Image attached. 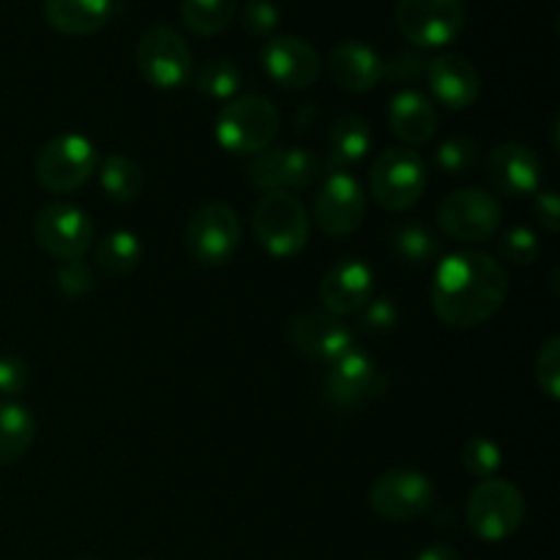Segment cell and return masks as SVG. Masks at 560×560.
Here are the masks:
<instances>
[{
    "mask_svg": "<svg viewBox=\"0 0 560 560\" xmlns=\"http://www.w3.org/2000/svg\"><path fill=\"white\" fill-rule=\"evenodd\" d=\"M388 126H392L394 137L402 140L408 148L424 145L438 129L435 104L424 93L405 88V91L394 93L392 104H388Z\"/></svg>",
    "mask_w": 560,
    "mask_h": 560,
    "instance_id": "22",
    "label": "cell"
},
{
    "mask_svg": "<svg viewBox=\"0 0 560 560\" xmlns=\"http://www.w3.org/2000/svg\"><path fill=\"white\" fill-rule=\"evenodd\" d=\"M279 5L271 0H249V3L241 9V22H244L246 33L257 38H271L273 31L279 27Z\"/></svg>",
    "mask_w": 560,
    "mask_h": 560,
    "instance_id": "36",
    "label": "cell"
},
{
    "mask_svg": "<svg viewBox=\"0 0 560 560\" xmlns=\"http://www.w3.org/2000/svg\"><path fill=\"white\" fill-rule=\"evenodd\" d=\"M142 260V241L131 230H113L96 246V266L104 277L120 279Z\"/></svg>",
    "mask_w": 560,
    "mask_h": 560,
    "instance_id": "27",
    "label": "cell"
},
{
    "mask_svg": "<svg viewBox=\"0 0 560 560\" xmlns=\"http://www.w3.org/2000/svg\"><path fill=\"white\" fill-rule=\"evenodd\" d=\"M375 295V273L359 257H345L326 271L320 282V301L328 315H359Z\"/></svg>",
    "mask_w": 560,
    "mask_h": 560,
    "instance_id": "19",
    "label": "cell"
},
{
    "mask_svg": "<svg viewBox=\"0 0 560 560\" xmlns=\"http://www.w3.org/2000/svg\"><path fill=\"white\" fill-rule=\"evenodd\" d=\"M323 173V162L310 148H266L249 164V180L262 191L310 189Z\"/></svg>",
    "mask_w": 560,
    "mask_h": 560,
    "instance_id": "15",
    "label": "cell"
},
{
    "mask_svg": "<svg viewBox=\"0 0 560 560\" xmlns=\"http://www.w3.org/2000/svg\"><path fill=\"white\" fill-rule=\"evenodd\" d=\"M430 295L438 320L452 328H476L506 304L509 273L487 252H454L438 262Z\"/></svg>",
    "mask_w": 560,
    "mask_h": 560,
    "instance_id": "1",
    "label": "cell"
},
{
    "mask_svg": "<svg viewBox=\"0 0 560 560\" xmlns=\"http://www.w3.org/2000/svg\"><path fill=\"white\" fill-rule=\"evenodd\" d=\"M186 252L206 268L228 266L241 244L238 213L228 202H206L186 222Z\"/></svg>",
    "mask_w": 560,
    "mask_h": 560,
    "instance_id": "8",
    "label": "cell"
},
{
    "mask_svg": "<svg viewBox=\"0 0 560 560\" xmlns=\"http://www.w3.org/2000/svg\"><path fill=\"white\" fill-rule=\"evenodd\" d=\"M463 465H465V470L474 476V479H479V481L495 479L498 470H501V465H503L501 446L485 435L468 438L463 446Z\"/></svg>",
    "mask_w": 560,
    "mask_h": 560,
    "instance_id": "31",
    "label": "cell"
},
{
    "mask_svg": "<svg viewBox=\"0 0 560 560\" xmlns=\"http://www.w3.org/2000/svg\"><path fill=\"white\" fill-rule=\"evenodd\" d=\"M142 560H156V558H142Z\"/></svg>",
    "mask_w": 560,
    "mask_h": 560,
    "instance_id": "42",
    "label": "cell"
},
{
    "mask_svg": "<svg viewBox=\"0 0 560 560\" xmlns=\"http://www.w3.org/2000/svg\"><path fill=\"white\" fill-rule=\"evenodd\" d=\"M262 69L277 85L288 91H304L320 77V55L299 36H271L262 47Z\"/></svg>",
    "mask_w": 560,
    "mask_h": 560,
    "instance_id": "17",
    "label": "cell"
},
{
    "mask_svg": "<svg viewBox=\"0 0 560 560\" xmlns=\"http://www.w3.org/2000/svg\"><path fill=\"white\" fill-rule=\"evenodd\" d=\"M195 88L208 98H233L241 88L238 66L224 58L208 60L195 71Z\"/></svg>",
    "mask_w": 560,
    "mask_h": 560,
    "instance_id": "30",
    "label": "cell"
},
{
    "mask_svg": "<svg viewBox=\"0 0 560 560\" xmlns=\"http://www.w3.org/2000/svg\"><path fill=\"white\" fill-rule=\"evenodd\" d=\"M399 33L416 49H441L465 27L463 0H397L394 9Z\"/></svg>",
    "mask_w": 560,
    "mask_h": 560,
    "instance_id": "10",
    "label": "cell"
},
{
    "mask_svg": "<svg viewBox=\"0 0 560 560\" xmlns=\"http://www.w3.org/2000/svg\"><path fill=\"white\" fill-rule=\"evenodd\" d=\"M534 213H536V219H539V224L547 230V233H558V230H560V200H558L556 191H552V189L536 191Z\"/></svg>",
    "mask_w": 560,
    "mask_h": 560,
    "instance_id": "40",
    "label": "cell"
},
{
    "mask_svg": "<svg viewBox=\"0 0 560 560\" xmlns=\"http://www.w3.org/2000/svg\"><path fill=\"white\" fill-rule=\"evenodd\" d=\"M238 14V0H184L180 20L195 36H217Z\"/></svg>",
    "mask_w": 560,
    "mask_h": 560,
    "instance_id": "28",
    "label": "cell"
},
{
    "mask_svg": "<svg viewBox=\"0 0 560 560\" xmlns=\"http://www.w3.org/2000/svg\"><path fill=\"white\" fill-rule=\"evenodd\" d=\"M135 63L151 88L178 91L191 77V49L178 31L167 25H153L137 42Z\"/></svg>",
    "mask_w": 560,
    "mask_h": 560,
    "instance_id": "7",
    "label": "cell"
},
{
    "mask_svg": "<svg viewBox=\"0 0 560 560\" xmlns=\"http://www.w3.org/2000/svg\"><path fill=\"white\" fill-rule=\"evenodd\" d=\"M416 560H463V558H459V552L454 550V547L432 545V547H427V550H421Z\"/></svg>",
    "mask_w": 560,
    "mask_h": 560,
    "instance_id": "41",
    "label": "cell"
},
{
    "mask_svg": "<svg viewBox=\"0 0 560 560\" xmlns=\"http://www.w3.org/2000/svg\"><path fill=\"white\" fill-rule=\"evenodd\" d=\"M279 131V113L273 102L266 96H238L230 98L217 115L219 148L235 156H257L260 151L271 148Z\"/></svg>",
    "mask_w": 560,
    "mask_h": 560,
    "instance_id": "3",
    "label": "cell"
},
{
    "mask_svg": "<svg viewBox=\"0 0 560 560\" xmlns=\"http://www.w3.org/2000/svg\"><path fill=\"white\" fill-rule=\"evenodd\" d=\"M487 180L506 197L536 195L541 186V159L523 142H501L487 153Z\"/></svg>",
    "mask_w": 560,
    "mask_h": 560,
    "instance_id": "18",
    "label": "cell"
},
{
    "mask_svg": "<svg viewBox=\"0 0 560 560\" xmlns=\"http://www.w3.org/2000/svg\"><path fill=\"white\" fill-rule=\"evenodd\" d=\"M430 60L419 52V49H399L392 60H383V77L394 82L419 80L427 71Z\"/></svg>",
    "mask_w": 560,
    "mask_h": 560,
    "instance_id": "39",
    "label": "cell"
},
{
    "mask_svg": "<svg viewBox=\"0 0 560 560\" xmlns=\"http://www.w3.org/2000/svg\"><path fill=\"white\" fill-rule=\"evenodd\" d=\"M435 501V485L427 474L413 468L386 470L370 487V506L388 523H413L430 512Z\"/></svg>",
    "mask_w": 560,
    "mask_h": 560,
    "instance_id": "11",
    "label": "cell"
},
{
    "mask_svg": "<svg viewBox=\"0 0 560 560\" xmlns=\"http://www.w3.org/2000/svg\"><path fill=\"white\" fill-rule=\"evenodd\" d=\"M479 162V145L465 135H454L443 140L435 151V167L446 175H465Z\"/></svg>",
    "mask_w": 560,
    "mask_h": 560,
    "instance_id": "32",
    "label": "cell"
},
{
    "mask_svg": "<svg viewBox=\"0 0 560 560\" xmlns=\"http://www.w3.org/2000/svg\"><path fill=\"white\" fill-rule=\"evenodd\" d=\"M427 189V164L419 151L408 145L386 148L370 167V195L386 211L399 213L413 208Z\"/></svg>",
    "mask_w": 560,
    "mask_h": 560,
    "instance_id": "5",
    "label": "cell"
},
{
    "mask_svg": "<svg viewBox=\"0 0 560 560\" xmlns=\"http://www.w3.org/2000/svg\"><path fill=\"white\" fill-rule=\"evenodd\" d=\"M31 383V366L20 355H0V399L20 397Z\"/></svg>",
    "mask_w": 560,
    "mask_h": 560,
    "instance_id": "38",
    "label": "cell"
},
{
    "mask_svg": "<svg viewBox=\"0 0 560 560\" xmlns=\"http://www.w3.org/2000/svg\"><path fill=\"white\" fill-rule=\"evenodd\" d=\"M392 244L399 260L410 262V266H424L438 257V238L424 224H402V228L394 230Z\"/></svg>",
    "mask_w": 560,
    "mask_h": 560,
    "instance_id": "29",
    "label": "cell"
},
{
    "mask_svg": "<svg viewBox=\"0 0 560 560\" xmlns=\"http://www.w3.org/2000/svg\"><path fill=\"white\" fill-rule=\"evenodd\" d=\"M388 381L375 359L361 350H348L331 361L323 375V397L339 410H355L386 394Z\"/></svg>",
    "mask_w": 560,
    "mask_h": 560,
    "instance_id": "13",
    "label": "cell"
},
{
    "mask_svg": "<svg viewBox=\"0 0 560 560\" xmlns=\"http://www.w3.org/2000/svg\"><path fill=\"white\" fill-rule=\"evenodd\" d=\"M465 520L468 528L479 536L481 541H498L509 539L517 534L520 525L525 520V498L517 490V485L506 479H485L474 487L468 498V509H465Z\"/></svg>",
    "mask_w": 560,
    "mask_h": 560,
    "instance_id": "6",
    "label": "cell"
},
{
    "mask_svg": "<svg viewBox=\"0 0 560 560\" xmlns=\"http://www.w3.org/2000/svg\"><path fill=\"white\" fill-rule=\"evenodd\" d=\"M98 184H102L104 195L115 202H135L145 189V173L135 159L124 156V153H109L102 159L96 167Z\"/></svg>",
    "mask_w": 560,
    "mask_h": 560,
    "instance_id": "26",
    "label": "cell"
},
{
    "mask_svg": "<svg viewBox=\"0 0 560 560\" xmlns=\"http://www.w3.org/2000/svg\"><path fill=\"white\" fill-rule=\"evenodd\" d=\"M424 74L432 96L454 113L474 107L481 93L479 69L459 52H443L432 58Z\"/></svg>",
    "mask_w": 560,
    "mask_h": 560,
    "instance_id": "20",
    "label": "cell"
},
{
    "mask_svg": "<svg viewBox=\"0 0 560 560\" xmlns=\"http://www.w3.org/2000/svg\"><path fill=\"white\" fill-rule=\"evenodd\" d=\"M399 310L392 299H372L364 310L359 312V326L366 334H386L397 326Z\"/></svg>",
    "mask_w": 560,
    "mask_h": 560,
    "instance_id": "37",
    "label": "cell"
},
{
    "mask_svg": "<svg viewBox=\"0 0 560 560\" xmlns=\"http://www.w3.org/2000/svg\"><path fill=\"white\" fill-rule=\"evenodd\" d=\"M36 441V419L25 405L0 402V465L20 463Z\"/></svg>",
    "mask_w": 560,
    "mask_h": 560,
    "instance_id": "25",
    "label": "cell"
},
{
    "mask_svg": "<svg viewBox=\"0 0 560 560\" xmlns=\"http://www.w3.org/2000/svg\"><path fill=\"white\" fill-rule=\"evenodd\" d=\"M498 252H501L503 260L517 262V266H530V262L539 260L541 246L534 230L520 224V228H509L506 233L498 238Z\"/></svg>",
    "mask_w": 560,
    "mask_h": 560,
    "instance_id": "33",
    "label": "cell"
},
{
    "mask_svg": "<svg viewBox=\"0 0 560 560\" xmlns=\"http://www.w3.org/2000/svg\"><path fill=\"white\" fill-rule=\"evenodd\" d=\"M55 288L66 295V299H82L96 288V277H93L91 266L85 260H66L55 268Z\"/></svg>",
    "mask_w": 560,
    "mask_h": 560,
    "instance_id": "34",
    "label": "cell"
},
{
    "mask_svg": "<svg viewBox=\"0 0 560 560\" xmlns=\"http://www.w3.org/2000/svg\"><path fill=\"white\" fill-rule=\"evenodd\" d=\"M96 167V145L77 131L52 137L47 145H42V151L36 153V162H33L38 186L47 189L49 195H71L91 180Z\"/></svg>",
    "mask_w": 560,
    "mask_h": 560,
    "instance_id": "4",
    "label": "cell"
},
{
    "mask_svg": "<svg viewBox=\"0 0 560 560\" xmlns=\"http://www.w3.org/2000/svg\"><path fill=\"white\" fill-rule=\"evenodd\" d=\"M334 85L348 93H366L383 80V58L364 42H342L328 55Z\"/></svg>",
    "mask_w": 560,
    "mask_h": 560,
    "instance_id": "21",
    "label": "cell"
},
{
    "mask_svg": "<svg viewBox=\"0 0 560 560\" xmlns=\"http://www.w3.org/2000/svg\"><path fill=\"white\" fill-rule=\"evenodd\" d=\"M288 339L299 353L312 361H323V364H331L339 355L355 348L353 331L345 326L342 317H334L320 310L293 317L288 326Z\"/></svg>",
    "mask_w": 560,
    "mask_h": 560,
    "instance_id": "16",
    "label": "cell"
},
{
    "mask_svg": "<svg viewBox=\"0 0 560 560\" xmlns=\"http://www.w3.org/2000/svg\"><path fill=\"white\" fill-rule=\"evenodd\" d=\"M372 148V129L361 115H342L334 120L326 140V156L320 159L326 173H350Z\"/></svg>",
    "mask_w": 560,
    "mask_h": 560,
    "instance_id": "23",
    "label": "cell"
},
{
    "mask_svg": "<svg viewBox=\"0 0 560 560\" xmlns=\"http://www.w3.org/2000/svg\"><path fill=\"white\" fill-rule=\"evenodd\" d=\"M312 217L328 238L353 235L366 219L364 186L350 173H328L315 197Z\"/></svg>",
    "mask_w": 560,
    "mask_h": 560,
    "instance_id": "14",
    "label": "cell"
},
{
    "mask_svg": "<svg viewBox=\"0 0 560 560\" xmlns=\"http://www.w3.org/2000/svg\"><path fill=\"white\" fill-rule=\"evenodd\" d=\"M252 230L262 249L277 260L295 257L310 244L312 222L293 191H266L252 211Z\"/></svg>",
    "mask_w": 560,
    "mask_h": 560,
    "instance_id": "2",
    "label": "cell"
},
{
    "mask_svg": "<svg viewBox=\"0 0 560 560\" xmlns=\"http://www.w3.org/2000/svg\"><path fill=\"white\" fill-rule=\"evenodd\" d=\"M501 202L487 189H457L438 206V228L459 244H485L501 230Z\"/></svg>",
    "mask_w": 560,
    "mask_h": 560,
    "instance_id": "9",
    "label": "cell"
},
{
    "mask_svg": "<svg viewBox=\"0 0 560 560\" xmlns=\"http://www.w3.org/2000/svg\"><path fill=\"white\" fill-rule=\"evenodd\" d=\"M536 383L547 399H560V337H550L536 355Z\"/></svg>",
    "mask_w": 560,
    "mask_h": 560,
    "instance_id": "35",
    "label": "cell"
},
{
    "mask_svg": "<svg viewBox=\"0 0 560 560\" xmlns=\"http://www.w3.org/2000/svg\"><path fill=\"white\" fill-rule=\"evenodd\" d=\"M115 11V0H44V20L63 36H91L102 31Z\"/></svg>",
    "mask_w": 560,
    "mask_h": 560,
    "instance_id": "24",
    "label": "cell"
},
{
    "mask_svg": "<svg viewBox=\"0 0 560 560\" xmlns=\"http://www.w3.org/2000/svg\"><path fill=\"white\" fill-rule=\"evenodd\" d=\"M93 219L71 202H49L33 219V238L52 260H80L91 249Z\"/></svg>",
    "mask_w": 560,
    "mask_h": 560,
    "instance_id": "12",
    "label": "cell"
}]
</instances>
